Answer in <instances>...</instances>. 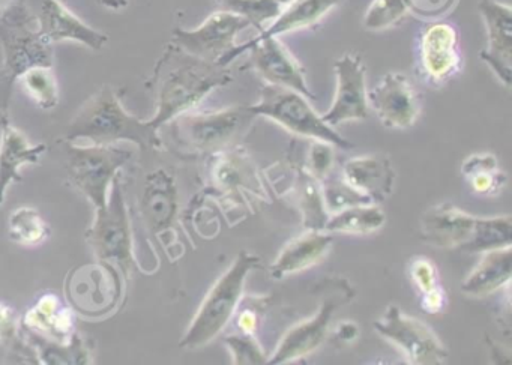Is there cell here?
Listing matches in <instances>:
<instances>
[{"mask_svg":"<svg viewBox=\"0 0 512 365\" xmlns=\"http://www.w3.org/2000/svg\"><path fill=\"white\" fill-rule=\"evenodd\" d=\"M278 4L283 5V7H286L287 4H290L292 0H277Z\"/></svg>","mask_w":512,"mask_h":365,"instance_id":"46","label":"cell"},{"mask_svg":"<svg viewBox=\"0 0 512 365\" xmlns=\"http://www.w3.org/2000/svg\"><path fill=\"white\" fill-rule=\"evenodd\" d=\"M452 0H407L409 10L421 16H437L451 7Z\"/></svg>","mask_w":512,"mask_h":365,"instance_id":"40","label":"cell"},{"mask_svg":"<svg viewBox=\"0 0 512 365\" xmlns=\"http://www.w3.org/2000/svg\"><path fill=\"white\" fill-rule=\"evenodd\" d=\"M421 65L431 83L442 85L461 68L460 37L449 23H434L421 40Z\"/></svg>","mask_w":512,"mask_h":365,"instance_id":"17","label":"cell"},{"mask_svg":"<svg viewBox=\"0 0 512 365\" xmlns=\"http://www.w3.org/2000/svg\"><path fill=\"white\" fill-rule=\"evenodd\" d=\"M0 43L10 85L32 68H52L53 44L44 40L23 0H16L10 11L0 17Z\"/></svg>","mask_w":512,"mask_h":365,"instance_id":"4","label":"cell"},{"mask_svg":"<svg viewBox=\"0 0 512 365\" xmlns=\"http://www.w3.org/2000/svg\"><path fill=\"white\" fill-rule=\"evenodd\" d=\"M337 307V299H325L322 307L313 317L298 323L286 332L274 355L268 359V364H286V362L304 358L305 355L322 346Z\"/></svg>","mask_w":512,"mask_h":365,"instance_id":"19","label":"cell"},{"mask_svg":"<svg viewBox=\"0 0 512 365\" xmlns=\"http://www.w3.org/2000/svg\"><path fill=\"white\" fill-rule=\"evenodd\" d=\"M409 11L407 0H373L364 17L368 31H383L398 25Z\"/></svg>","mask_w":512,"mask_h":365,"instance_id":"35","label":"cell"},{"mask_svg":"<svg viewBox=\"0 0 512 365\" xmlns=\"http://www.w3.org/2000/svg\"><path fill=\"white\" fill-rule=\"evenodd\" d=\"M374 329L386 340L398 347L410 364H442L448 358V350L437 335L415 317L389 305L385 314L374 322Z\"/></svg>","mask_w":512,"mask_h":365,"instance_id":"10","label":"cell"},{"mask_svg":"<svg viewBox=\"0 0 512 365\" xmlns=\"http://www.w3.org/2000/svg\"><path fill=\"white\" fill-rule=\"evenodd\" d=\"M25 5L37 22L38 31L50 44L73 41L100 52L109 43L106 34L86 25L61 0H26Z\"/></svg>","mask_w":512,"mask_h":365,"instance_id":"12","label":"cell"},{"mask_svg":"<svg viewBox=\"0 0 512 365\" xmlns=\"http://www.w3.org/2000/svg\"><path fill=\"white\" fill-rule=\"evenodd\" d=\"M238 328L245 334H254L257 328V314L254 310H244L239 314Z\"/></svg>","mask_w":512,"mask_h":365,"instance_id":"42","label":"cell"},{"mask_svg":"<svg viewBox=\"0 0 512 365\" xmlns=\"http://www.w3.org/2000/svg\"><path fill=\"white\" fill-rule=\"evenodd\" d=\"M340 2L341 0H292L284 10H281L280 16L274 20V23L266 31L260 32L259 37L254 40L278 37V35L316 25Z\"/></svg>","mask_w":512,"mask_h":365,"instance_id":"26","label":"cell"},{"mask_svg":"<svg viewBox=\"0 0 512 365\" xmlns=\"http://www.w3.org/2000/svg\"><path fill=\"white\" fill-rule=\"evenodd\" d=\"M332 242L334 238L320 230H310L298 236L281 250L280 256L271 266L272 277L283 278L316 265L328 253Z\"/></svg>","mask_w":512,"mask_h":365,"instance_id":"22","label":"cell"},{"mask_svg":"<svg viewBox=\"0 0 512 365\" xmlns=\"http://www.w3.org/2000/svg\"><path fill=\"white\" fill-rule=\"evenodd\" d=\"M14 2H16V0H0V17L5 16V14L10 11V8L13 7Z\"/></svg>","mask_w":512,"mask_h":365,"instance_id":"45","label":"cell"},{"mask_svg":"<svg viewBox=\"0 0 512 365\" xmlns=\"http://www.w3.org/2000/svg\"><path fill=\"white\" fill-rule=\"evenodd\" d=\"M334 154L332 145L316 140L308 149V173L316 179H325L331 170Z\"/></svg>","mask_w":512,"mask_h":365,"instance_id":"38","label":"cell"},{"mask_svg":"<svg viewBox=\"0 0 512 365\" xmlns=\"http://www.w3.org/2000/svg\"><path fill=\"white\" fill-rule=\"evenodd\" d=\"M409 275L412 278V283L415 284V287H418L421 293L439 286L436 266L427 257H415L410 262Z\"/></svg>","mask_w":512,"mask_h":365,"instance_id":"37","label":"cell"},{"mask_svg":"<svg viewBox=\"0 0 512 365\" xmlns=\"http://www.w3.org/2000/svg\"><path fill=\"white\" fill-rule=\"evenodd\" d=\"M511 247L485 251L478 265L461 283V292L473 298H484L511 280Z\"/></svg>","mask_w":512,"mask_h":365,"instance_id":"24","label":"cell"},{"mask_svg":"<svg viewBox=\"0 0 512 365\" xmlns=\"http://www.w3.org/2000/svg\"><path fill=\"white\" fill-rule=\"evenodd\" d=\"M358 334V326L352 322L340 323V325H338L337 331H335V335H337L341 341H353L355 338H358Z\"/></svg>","mask_w":512,"mask_h":365,"instance_id":"43","label":"cell"},{"mask_svg":"<svg viewBox=\"0 0 512 365\" xmlns=\"http://www.w3.org/2000/svg\"><path fill=\"white\" fill-rule=\"evenodd\" d=\"M470 190L479 196H496L506 185V175L493 154L470 155L461 167Z\"/></svg>","mask_w":512,"mask_h":365,"instance_id":"27","label":"cell"},{"mask_svg":"<svg viewBox=\"0 0 512 365\" xmlns=\"http://www.w3.org/2000/svg\"><path fill=\"white\" fill-rule=\"evenodd\" d=\"M296 191L299 194V205L304 212L305 226L310 230L325 229L328 215L325 212L322 190L311 173L301 172Z\"/></svg>","mask_w":512,"mask_h":365,"instance_id":"31","label":"cell"},{"mask_svg":"<svg viewBox=\"0 0 512 365\" xmlns=\"http://www.w3.org/2000/svg\"><path fill=\"white\" fill-rule=\"evenodd\" d=\"M259 262V257L248 251L242 250L238 254L230 268L218 278L203 299L179 346L199 349L223 332L241 302L248 274L259 266Z\"/></svg>","mask_w":512,"mask_h":365,"instance_id":"3","label":"cell"},{"mask_svg":"<svg viewBox=\"0 0 512 365\" xmlns=\"http://www.w3.org/2000/svg\"><path fill=\"white\" fill-rule=\"evenodd\" d=\"M256 116H265L298 136L311 137L320 142L352 149L349 140L341 137L334 127L326 124L322 116L308 103V98L293 89L283 86L263 85L260 89L259 103L248 107Z\"/></svg>","mask_w":512,"mask_h":365,"instance_id":"5","label":"cell"},{"mask_svg":"<svg viewBox=\"0 0 512 365\" xmlns=\"http://www.w3.org/2000/svg\"><path fill=\"white\" fill-rule=\"evenodd\" d=\"M343 178L355 190L379 203L392 193L395 175L388 158L382 155H362L346 161Z\"/></svg>","mask_w":512,"mask_h":365,"instance_id":"20","label":"cell"},{"mask_svg":"<svg viewBox=\"0 0 512 365\" xmlns=\"http://www.w3.org/2000/svg\"><path fill=\"white\" fill-rule=\"evenodd\" d=\"M337 91L331 109L322 116L331 127L350 121H364L368 116V92L365 67L359 56L344 55L334 64Z\"/></svg>","mask_w":512,"mask_h":365,"instance_id":"14","label":"cell"},{"mask_svg":"<svg viewBox=\"0 0 512 365\" xmlns=\"http://www.w3.org/2000/svg\"><path fill=\"white\" fill-rule=\"evenodd\" d=\"M46 151V145H31L25 134L11 125H5L0 139V203L11 184L22 182L20 167L34 164Z\"/></svg>","mask_w":512,"mask_h":365,"instance_id":"21","label":"cell"},{"mask_svg":"<svg viewBox=\"0 0 512 365\" xmlns=\"http://www.w3.org/2000/svg\"><path fill=\"white\" fill-rule=\"evenodd\" d=\"M250 50L251 64L254 70L260 74L269 85L283 86L293 89L299 94L314 100V94L308 88L304 70L299 62L290 55L283 43L277 37L263 38V40H251L248 43L236 46L229 55L221 59V67H227L242 53Z\"/></svg>","mask_w":512,"mask_h":365,"instance_id":"9","label":"cell"},{"mask_svg":"<svg viewBox=\"0 0 512 365\" xmlns=\"http://www.w3.org/2000/svg\"><path fill=\"white\" fill-rule=\"evenodd\" d=\"M512 221L509 215L476 220L472 241L464 247L466 253H485L496 248L511 247Z\"/></svg>","mask_w":512,"mask_h":365,"instance_id":"29","label":"cell"},{"mask_svg":"<svg viewBox=\"0 0 512 365\" xmlns=\"http://www.w3.org/2000/svg\"><path fill=\"white\" fill-rule=\"evenodd\" d=\"M16 310L0 299V343L10 344L16 340Z\"/></svg>","mask_w":512,"mask_h":365,"instance_id":"39","label":"cell"},{"mask_svg":"<svg viewBox=\"0 0 512 365\" xmlns=\"http://www.w3.org/2000/svg\"><path fill=\"white\" fill-rule=\"evenodd\" d=\"M89 244L100 262L118 266L130 277L136 266L133 253V233L125 208L118 176L112 184L109 200L103 208L95 209L94 223L86 232Z\"/></svg>","mask_w":512,"mask_h":365,"instance_id":"8","label":"cell"},{"mask_svg":"<svg viewBox=\"0 0 512 365\" xmlns=\"http://www.w3.org/2000/svg\"><path fill=\"white\" fill-rule=\"evenodd\" d=\"M67 139L88 140L94 145L136 143L142 151L160 146L158 130L149 121H140L122 106L112 86H103L80 107L71 124Z\"/></svg>","mask_w":512,"mask_h":365,"instance_id":"2","label":"cell"},{"mask_svg":"<svg viewBox=\"0 0 512 365\" xmlns=\"http://www.w3.org/2000/svg\"><path fill=\"white\" fill-rule=\"evenodd\" d=\"M479 14L487 28V49L481 59L497 79L509 88L512 79V10L499 0H481Z\"/></svg>","mask_w":512,"mask_h":365,"instance_id":"16","label":"cell"},{"mask_svg":"<svg viewBox=\"0 0 512 365\" xmlns=\"http://www.w3.org/2000/svg\"><path fill=\"white\" fill-rule=\"evenodd\" d=\"M176 188L173 179L160 170L146 181L142 197V214L149 229L157 235L166 232L175 220Z\"/></svg>","mask_w":512,"mask_h":365,"instance_id":"23","label":"cell"},{"mask_svg":"<svg viewBox=\"0 0 512 365\" xmlns=\"http://www.w3.org/2000/svg\"><path fill=\"white\" fill-rule=\"evenodd\" d=\"M323 203L331 214L343 211L356 205H370L374 203L370 197L355 190L344 179L329 178L322 188Z\"/></svg>","mask_w":512,"mask_h":365,"instance_id":"34","label":"cell"},{"mask_svg":"<svg viewBox=\"0 0 512 365\" xmlns=\"http://www.w3.org/2000/svg\"><path fill=\"white\" fill-rule=\"evenodd\" d=\"M250 26L244 17L221 10L211 14L199 28L175 29L172 43L190 55L220 65L221 59L235 49L236 37Z\"/></svg>","mask_w":512,"mask_h":365,"instance_id":"11","label":"cell"},{"mask_svg":"<svg viewBox=\"0 0 512 365\" xmlns=\"http://www.w3.org/2000/svg\"><path fill=\"white\" fill-rule=\"evenodd\" d=\"M29 97L43 110L55 109L59 104V86L52 68H32L20 76Z\"/></svg>","mask_w":512,"mask_h":365,"instance_id":"32","label":"cell"},{"mask_svg":"<svg viewBox=\"0 0 512 365\" xmlns=\"http://www.w3.org/2000/svg\"><path fill=\"white\" fill-rule=\"evenodd\" d=\"M476 220L478 217H473L449 203L431 206L422 217V236L436 247L445 250L458 248L463 251L472 241Z\"/></svg>","mask_w":512,"mask_h":365,"instance_id":"18","label":"cell"},{"mask_svg":"<svg viewBox=\"0 0 512 365\" xmlns=\"http://www.w3.org/2000/svg\"><path fill=\"white\" fill-rule=\"evenodd\" d=\"M230 82L232 74L227 67L197 58L170 43L149 80L155 98V115L149 119V124L160 130L199 106L212 91Z\"/></svg>","mask_w":512,"mask_h":365,"instance_id":"1","label":"cell"},{"mask_svg":"<svg viewBox=\"0 0 512 365\" xmlns=\"http://www.w3.org/2000/svg\"><path fill=\"white\" fill-rule=\"evenodd\" d=\"M257 116L245 106L208 113H184L173 119L172 136L182 148L194 152L224 151L241 139Z\"/></svg>","mask_w":512,"mask_h":365,"instance_id":"6","label":"cell"},{"mask_svg":"<svg viewBox=\"0 0 512 365\" xmlns=\"http://www.w3.org/2000/svg\"><path fill=\"white\" fill-rule=\"evenodd\" d=\"M133 152L119 145H67V169L71 182L85 194L95 209L109 200L113 181L128 163Z\"/></svg>","mask_w":512,"mask_h":365,"instance_id":"7","label":"cell"},{"mask_svg":"<svg viewBox=\"0 0 512 365\" xmlns=\"http://www.w3.org/2000/svg\"><path fill=\"white\" fill-rule=\"evenodd\" d=\"M368 104L385 127L410 128L421 112V98L409 77L388 73L368 94Z\"/></svg>","mask_w":512,"mask_h":365,"instance_id":"15","label":"cell"},{"mask_svg":"<svg viewBox=\"0 0 512 365\" xmlns=\"http://www.w3.org/2000/svg\"><path fill=\"white\" fill-rule=\"evenodd\" d=\"M385 220V212L374 203L356 205L332 214V217L326 221L325 229L332 233L370 235L382 229Z\"/></svg>","mask_w":512,"mask_h":365,"instance_id":"28","label":"cell"},{"mask_svg":"<svg viewBox=\"0 0 512 365\" xmlns=\"http://www.w3.org/2000/svg\"><path fill=\"white\" fill-rule=\"evenodd\" d=\"M10 238L17 244L34 245L43 244L50 236V227L40 212L32 208H19L10 217Z\"/></svg>","mask_w":512,"mask_h":365,"instance_id":"30","label":"cell"},{"mask_svg":"<svg viewBox=\"0 0 512 365\" xmlns=\"http://www.w3.org/2000/svg\"><path fill=\"white\" fill-rule=\"evenodd\" d=\"M223 11L244 17L254 28L262 29L263 23L280 16L283 5L277 0H215Z\"/></svg>","mask_w":512,"mask_h":365,"instance_id":"33","label":"cell"},{"mask_svg":"<svg viewBox=\"0 0 512 365\" xmlns=\"http://www.w3.org/2000/svg\"><path fill=\"white\" fill-rule=\"evenodd\" d=\"M121 286L115 266L101 262L73 272L68 278L67 293L71 304L80 313L100 316L115 307L121 296Z\"/></svg>","mask_w":512,"mask_h":365,"instance_id":"13","label":"cell"},{"mask_svg":"<svg viewBox=\"0 0 512 365\" xmlns=\"http://www.w3.org/2000/svg\"><path fill=\"white\" fill-rule=\"evenodd\" d=\"M446 304H448V296H446L445 290L440 286L422 293L421 307L424 308L427 313H442L446 308Z\"/></svg>","mask_w":512,"mask_h":365,"instance_id":"41","label":"cell"},{"mask_svg":"<svg viewBox=\"0 0 512 365\" xmlns=\"http://www.w3.org/2000/svg\"><path fill=\"white\" fill-rule=\"evenodd\" d=\"M103 7L109 8V10H124L128 5V0H98Z\"/></svg>","mask_w":512,"mask_h":365,"instance_id":"44","label":"cell"},{"mask_svg":"<svg viewBox=\"0 0 512 365\" xmlns=\"http://www.w3.org/2000/svg\"><path fill=\"white\" fill-rule=\"evenodd\" d=\"M233 356V364H266L268 358L263 353L262 346L257 343L253 334L241 332L224 338Z\"/></svg>","mask_w":512,"mask_h":365,"instance_id":"36","label":"cell"},{"mask_svg":"<svg viewBox=\"0 0 512 365\" xmlns=\"http://www.w3.org/2000/svg\"><path fill=\"white\" fill-rule=\"evenodd\" d=\"M25 325L43 338L70 344L74 340V317L55 295H46L28 311Z\"/></svg>","mask_w":512,"mask_h":365,"instance_id":"25","label":"cell"}]
</instances>
